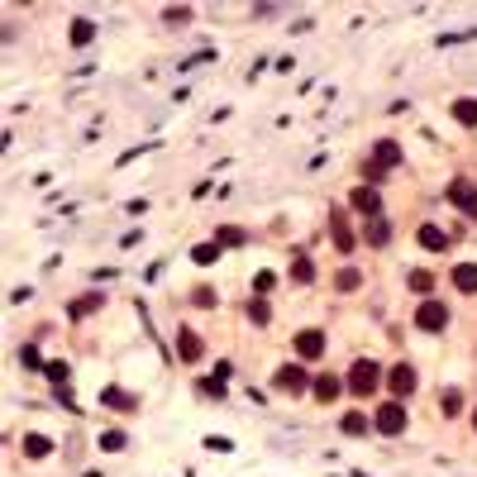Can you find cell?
Wrapping results in <instances>:
<instances>
[{
	"mask_svg": "<svg viewBox=\"0 0 477 477\" xmlns=\"http://www.w3.org/2000/svg\"><path fill=\"white\" fill-rule=\"evenodd\" d=\"M377 382H382V373H377V363H373V358H358V363L349 368V391H358V396L377 391Z\"/></svg>",
	"mask_w": 477,
	"mask_h": 477,
	"instance_id": "cell-1",
	"label": "cell"
},
{
	"mask_svg": "<svg viewBox=\"0 0 477 477\" xmlns=\"http://www.w3.org/2000/svg\"><path fill=\"white\" fill-rule=\"evenodd\" d=\"M449 200H454L468 220H477V187L468 182V177H454V182H449Z\"/></svg>",
	"mask_w": 477,
	"mask_h": 477,
	"instance_id": "cell-2",
	"label": "cell"
},
{
	"mask_svg": "<svg viewBox=\"0 0 477 477\" xmlns=\"http://www.w3.org/2000/svg\"><path fill=\"white\" fill-rule=\"evenodd\" d=\"M329 239H334L339 253H353V248H358V244H353V224H349L344 210H329Z\"/></svg>",
	"mask_w": 477,
	"mask_h": 477,
	"instance_id": "cell-3",
	"label": "cell"
},
{
	"mask_svg": "<svg viewBox=\"0 0 477 477\" xmlns=\"http://www.w3.org/2000/svg\"><path fill=\"white\" fill-rule=\"evenodd\" d=\"M415 325H420L425 334H439V329L449 325V310H444L439 301H420V310H415Z\"/></svg>",
	"mask_w": 477,
	"mask_h": 477,
	"instance_id": "cell-4",
	"label": "cell"
},
{
	"mask_svg": "<svg viewBox=\"0 0 477 477\" xmlns=\"http://www.w3.org/2000/svg\"><path fill=\"white\" fill-rule=\"evenodd\" d=\"M272 386H277V391H291V396H296V391H305V386H310V377H305V368L286 363V368H277V373H272Z\"/></svg>",
	"mask_w": 477,
	"mask_h": 477,
	"instance_id": "cell-5",
	"label": "cell"
},
{
	"mask_svg": "<svg viewBox=\"0 0 477 477\" xmlns=\"http://www.w3.org/2000/svg\"><path fill=\"white\" fill-rule=\"evenodd\" d=\"M349 205L363 215V220H373V215H382V196L377 187H353V196H349Z\"/></svg>",
	"mask_w": 477,
	"mask_h": 477,
	"instance_id": "cell-6",
	"label": "cell"
},
{
	"mask_svg": "<svg viewBox=\"0 0 477 477\" xmlns=\"http://www.w3.org/2000/svg\"><path fill=\"white\" fill-rule=\"evenodd\" d=\"M377 430L382 434H401V430H406V406H401V401H391V406L377 410Z\"/></svg>",
	"mask_w": 477,
	"mask_h": 477,
	"instance_id": "cell-7",
	"label": "cell"
},
{
	"mask_svg": "<svg viewBox=\"0 0 477 477\" xmlns=\"http://www.w3.org/2000/svg\"><path fill=\"white\" fill-rule=\"evenodd\" d=\"M100 406H110V410H119V415H134V410H139V396H129V391H119V386H105V391H100Z\"/></svg>",
	"mask_w": 477,
	"mask_h": 477,
	"instance_id": "cell-8",
	"label": "cell"
},
{
	"mask_svg": "<svg viewBox=\"0 0 477 477\" xmlns=\"http://www.w3.org/2000/svg\"><path fill=\"white\" fill-rule=\"evenodd\" d=\"M386 382H391V391H396V401H401V396L415 391V368H410V363H396V368L386 373Z\"/></svg>",
	"mask_w": 477,
	"mask_h": 477,
	"instance_id": "cell-9",
	"label": "cell"
},
{
	"mask_svg": "<svg viewBox=\"0 0 477 477\" xmlns=\"http://www.w3.org/2000/svg\"><path fill=\"white\" fill-rule=\"evenodd\" d=\"M296 353L301 358H320L325 353V329H301L296 334Z\"/></svg>",
	"mask_w": 477,
	"mask_h": 477,
	"instance_id": "cell-10",
	"label": "cell"
},
{
	"mask_svg": "<svg viewBox=\"0 0 477 477\" xmlns=\"http://www.w3.org/2000/svg\"><path fill=\"white\" fill-rule=\"evenodd\" d=\"M363 239H368L373 248H386V244H391V220H386V215H373L368 229H363Z\"/></svg>",
	"mask_w": 477,
	"mask_h": 477,
	"instance_id": "cell-11",
	"label": "cell"
},
{
	"mask_svg": "<svg viewBox=\"0 0 477 477\" xmlns=\"http://www.w3.org/2000/svg\"><path fill=\"white\" fill-rule=\"evenodd\" d=\"M177 353H182V363H200L205 344H200V334H196V329H182V334H177Z\"/></svg>",
	"mask_w": 477,
	"mask_h": 477,
	"instance_id": "cell-12",
	"label": "cell"
},
{
	"mask_svg": "<svg viewBox=\"0 0 477 477\" xmlns=\"http://www.w3.org/2000/svg\"><path fill=\"white\" fill-rule=\"evenodd\" d=\"M454 286H458L463 296H477V263H458V268H454Z\"/></svg>",
	"mask_w": 477,
	"mask_h": 477,
	"instance_id": "cell-13",
	"label": "cell"
},
{
	"mask_svg": "<svg viewBox=\"0 0 477 477\" xmlns=\"http://www.w3.org/2000/svg\"><path fill=\"white\" fill-rule=\"evenodd\" d=\"M215 244H220V248H244L248 234H244L239 224H220V229H215Z\"/></svg>",
	"mask_w": 477,
	"mask_h": 477,
	"instance_id": "cell-14",
	"label": "cell"
},
{
	"mask_svg": "<svg viewBox=\"0 0 477 477\" xmlns=\"http://www.w3.org/2000/svg\"><path fill=\"white\" fill-rule=\"evenodd\" d=\"M420 244H425L430 253H444V248H449V234H444L439 224H420Z\"/></svg>",
	"mask_w": 477,
	"mask_h": 477,
	"instance_id": "cell-15",
	"label": "cell"
},
{
	"mask_svg": "<svg viewBox=\"0 0 477 477\" xmlns=\"http://www.w3.org/2000/svg\"><path fill=\"white\" fill-rule=\"evenodd\" d=\"M310 391H315L320 401H334V396L344 391V382H339V377H329V373H320V377L310 382Z\"/></svg>",
	"mask_w": 477,
	"mask_h": 477,
	"instance_id": "cell-16",
	"label": "cell"
},
{
	"mask_svg": "<svg viewBox=\"0 0 477 477\" xmlns=\"http://www.w3.org/2000/svg\"><path fill=\"white\" fill-rule=\"evenodd\" d=\"M67 38H72V48H86L95 38V24L91 19H72V29H67Z\"/></svg>",
	"mask_w": 477,
	"mask_h": 477,
	"instance_id": "cell-17",
	"label": "cell"
},
{
	"mask_svg": "<svg viewBox=\"0 0 477 477\" xmlns=\"http://www.w3.org/2000/svg\"><path fill=\"white\" fill-rule=\"evenodd\" d=\"M454 119H458V124H468V129H477V100H473V95L454 100Z\"/></svg>",
	"mask_w": 477,
	"mask_h": 477,
	"instance_id": "cell-18",
	"label": "cell"
},
{
	"mask_svg": "<svg viewBox=\"0 0 477 477\" xmlns=\"http://www.w3.org/2000/svg\"><path fill=\"white\" fill-rule=\"evenodd\" d=\"M24 454H29V458H48V454H53V439H48V434H24Z\"/></svg>",
	"mask_w": 477,
	"mask_h": 477,
	"instance_id": "cell-19",
	"label": "cell"
},
{
	"mask_svg": "<svg viewBox=\"0 0 477 477\" xmlns=\"http://www.w3.org/2000/svg\"><path fill=\"white\" fill-rule=\"evenodd\" d=\"M100 301H105L100 291H86L82 301H72V310H67V315H72V320H82V315H91V310H100Z\"/></svg>",
	"mask_w": 477,
	"mask_h": 477,
	"instance_id": "cell-20",
	"label": "cell"
},
{
	"mask_svg": "<svg viewBox=\"0 0 477 477\" xmlns=\"http://www.w3.org/2000/svg\"><path fill=\"white\" fill-rule=\"evenodd\" d=\"M373 158H377L382 167H401V148H396L391 139H382V143H377V153H373Z\"/></svg>",
	"mask_w": 477,
	"mask_h": 477,
	"instance_id": "cell-21",
	"label": "cell"
},
{
	"mask_svg": "<svg viewBox=\"0 0 477 477\" xmlns=\"http://www.w3.org/2000/svg\"><path fill=\"white\" fill-rule=\"evenodd\" d=\"M215 258H220V244H215V239H205V244H196V248H191V263H200V268H205V263H215Z\"/></svg>",
	"mask_w": 477,
	"mask_h": 477,
	"instance_id": "cell-22",
	"label": "cell"
},
{
	"mask_svg": "<svg viewBox=\"0 0 477 477\" xmlns=\"http://www.w3.org/2000/svg\"><path fill=\"white\" fill-rule=\"evenodd\" d=\"M291 282H315V263H310L305 253H296V263H291Z\"/></svg>",
	"mask_w": 477,
	"mask_h": 477,
	"instance_id": "cell-23",
	"label": "cell"
},
{
	"mask_svg": "<svg viewBox=\"0 0 477 477\" xmlns=\"http://www.w3.org/2000/svg\"><path fill=\"white\" fill-rule=\"evenodd\" d=\"M334 286H339V291H358V286H363V272H358V268H339Z\"/></svg>",
	"mask_w": 477,
	"mask_h": 477,
	"instance_id": "cell-24",
	"label": "cell"
},
{
	"mask_svg": "<svg viewBox=\"0 0 477 477\" xmlns=\"http://www.w3.org/2000/svg\"><path fill=\"white\" fill-rule=\"evenodd\" d=\"M339 425H344V434H368V415H363V410H349Z\"/></svg>",
	"mask_w": 477,
	"mask_h": 477,
	"instance_id": "cell-25",
	"label": "cell"
},
{
	"mask_svg": "<svg viewBox=\"0 0 477 477\" xmlns=\"http://www.w3.org/2000/svg\"><path fill=\"white\" fill-rule=\"evenodd\" d=\"M410 291H420V296L430 301V291H434V277H430L425 268H415V272H410Z\"/></svg>",
	"mask_w": 477,
	"mask_h": 477,
	"instance_id": "cell-26",
	"label": "cell"
},
{
	"mask_svg": "<svg viewBox=\"0 0 477 477\" xmlns=\"http://www.w3.org/2000/svg\"><path fill=\"white\" fill-rule=\"evenodd\" d=\"M248 320H253V325H268V320H272V310H268V301H263V296H253V301H248Z\"/></svg>",
	"mask_w": 477,
	"mask_h": 477,
	"instance_id": "cell-27",
	"label": "cell"
},
{
	"mask_svg": "<svg viewBox=\"0 0 477 477\" xmlns=\"http://www.w3.org/2000/svg\"><path fill=\"white\" fill-rule=\"evenodd\" d=\"M382 177H386V167H382L377 158H368V163H363V187H377Z\"/></svg>",
	"mask_w": 477,
	"mask_h": 477,
	"instance_id": "cell-28",
	"label": "cell"
},
{
	"mask_svg": "<svg viewBox=\"0 0 477 477\" xmlns=\"http://www.w3.org/2000/svg\"><path fill=\"white\" fill-rule=\"evenodd\" d=\"M124 444H129V439H124L119 430H105V434H100V449H105V454H119Z\"/></svg>",
	"mask_w": 477,
	"mask_h": 477,
	"instance_id": "cell-29",
	"label": "cell"
},
{
	"mask_svg": "<svg viewBox=\"0 0 477 477\" xmlns=\"http://www.w3.org/2000/svg\"><path fill=\"white\" fill-rule=\"evenodd\" d=\"M43 373H48V382H53V386H67V363H62V358H53Z\"/></svg>",
	"mask_w": 477,
	"mask_h": 477,
	"instance_id": "cell-30",
	"label": "cell"
},
{
	"mask_svg": "<svg viewBox=\"0 0 477 477\" xmlns=\"http://www.w3.org/2000/svg\"><path fill=\"white\" fill-rule=\"evenodd\" d=\"M19 363H24V368H48V363L38 358V349H34V344H19Z\"/></svg>",
	"mask_w": 477,
	"mask_h": 477,
	"instance_id": "cell-31",
	"label": "cell"
},
{
	"mask_svg": "<svg viewBox=\"0 0 477 477\" xmlns=\"http://www.w3.org/2000/svg\"><path fill=\"white\" fill-rule=\"evenodd\" d=\"M163 19H167V24H187L191 10H187V5H167V10H163Z\"/></svg>",
	"mask_w": 477,
	"mask_h": 477,
	"instance_id": "cell-32",
	"label": "cell"
},
{
	"mask_svg": "<svg viewBox=\"0 0 477 477\" xmlns=\"http://www.w3.org/2000/svg\"><path fill=\"white\" fill-rule=\"evenodd\" d=\"M272 286H277V277H272V272H258V277H253V291H258V296H268Z\"/></svg>",
	"mask_w": 477,
	"mask_h": 477,
	"instance_id": "cell-33",
	"label": "cell"
},
{
	"mask_svg": "<svg viewBox=\"0 0 477 477\" xmlns=\"http://www.w3.org/2000/svg\"><path fill=\"white\" fill-rule=\"evenodd\" d=\"M191 305H215V291H210V286H196V291H191Z\"/></svg>",
	"mask_w": 477,
	"mask_h": 477,
	"instance_id": "cell-34",
	"label": "cell"
},
{
	"mask_svg": "<svg viewBox=\"0 0 477 477\" xmlns=\"http://www.w3.org/2000/svg\"><path fill=\"white\" fill-rule=\"evenodd\" d=\"M463 410V396L458 391H444V415H458Z\"/></svg>",
	"mask_w": 477,
	"mask_h": 477,
	"instance_id": "cell-35",
	"label": "cell"
},
{
	"mask_svg": "<svg viewBox=\"0 0 477 477\" xmlns=\"http://www.w3.org/2000/svg\"><path fill=\"white\" fill-rule=\"evenodd\" d=\"M205 444H210V449H215V454H229V449H234V444H229V439H224V434H210V439H205Z\"/></svg>",
	"mask_w": 477,
	"mask_h": 477,
	"instance_id": "cell-36",
	"label": "cell"
},
{
	"mask_svg": "<svg viewBox=\"0 0 477 477\" xmlns=\"http://www.w3.org/2000/svg\"><path fill=\"white\" fill-rule=\"evenodd\" d=\"M473 425H477V415H473Z\"/></svg>",
	"mask_w": 477,
	"mask_h": 477,
	"instance_id": "cell-37",
	"label": "cell"
}]
</instances>
